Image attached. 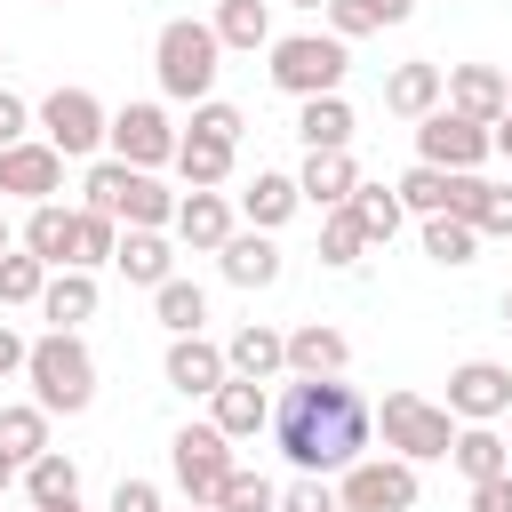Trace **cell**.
<instances>
[{
  "label": "cell",
  "mask_w": 512,
  "mask_h": 512,
  "mask_svg": "<svg viewBox=\"0 0 512 512\" xmlns=\"http://www.w3.org/2000/svg\"><path fill=\"white\" fill-rule=\"evenodd\" d=\"M368 432H376V408L344 384V376H296L280 400H272V440L296 472H352L368 456Z\"/></svg>",
  "instance_id": "cell-1"
},
{
  "label": "cell",
  "mask_w": 512,
  "mask_h": 512,
  "mask_svg": "<svg viewBox=\"0 0 512 512\" xmlns=\"http://www.w3.org/2000/svg\"><path fill=\"white\" fill-rule=\"evenodd\" d=\"M24 376H32V408L48 416H80L96 400V360L72 328H48L40 344H24Z\"/></svg>",
  "instance_id": "cell-2"
},
{
  "label": "cell",
  "mask_w": 512,
  "mask_h": 512,
  "mask_svg": "<svg viewBox=\"0 0 512 512\" xmlns=\"http://www.w3.org/2000/svg\"><path fill=\"white\" fill-rule=\"evenodd\" d=\"M152 64H160V88L176 104H208V88L224 72V48H216V32L200 16H168L160 40H152Z\"/></svg>",
  "instance_id": "cell-3"
},
{
  "label": "cell",
  "mask_w": 512,
  "mask_h": 512,
  "mask_svg": "<svg viewBox=\"0 0 512 512\" xmlns=\"http://www.w3.org/2000/svg\"><path fill=\"white\" fill-rule=\"evenodd\" d=\"M80 192H88V208H96V216H112V224H128V232H160V224H176V192H168L160 176H144V168L96 160Z\"/></svg>",
  "instance_id": "cell-4"
},
{
  "label": "cell",
  "mask_w": 512,
  "mask_h": 512,
  "mask_svg": "<svg viewBox=\"0 0 512 512\" xmlns=\"http://www.w3.org/2000/svg\"><path fill=\"white\" fill-rule=\"evenodd\" d=\"M344 40L336 32H296V40H272V88L280 96H336L344 88Z\"/></svg>",
  "instance_id": "cell-5"
},
{
  "label": "cell",
  "mask_w": 512,
  "mask_h": 512,
  "mask_svg": "<svg viewBox=\"0 0 512 512\" xmlns=\"http://www.w3.org/2000/svg\"><path fill=\"white\" fill-rule=\"evenodd\" d=\"M376 424H384V448H392L400 464H432V456H448V440H456V416H448L440 400H424V392H384Z\"/></svg>",
  "instance_id": "cell-6"
},
{
  "label": "cell",
  "mask_w": 512,
  "mask_h": 512,
  "mask_svg": "<svg viewBox=\"0 0 512 512\" xmlns=\"http://www.w3.org/2000/svg\"><path fill=\"white\" fill-rule=\"evenodd\" d=\"M168 472H176L184 504H216V488L232 480V440H224L216 424H184V432L168 440Z\"/></svg>",
  "instance_id": "cell-7"
},
{
  "label": "cell",
  "mask_w": 512,
  "mask_h": 512,
  "mask_svg": "<svg viewBox=\"0 0 512 512\" xmlns=\"http://www.w3.org/2000/svg\"><path fill=\"white\" fill-rule=\"evenodd\" d=\"M104 144H112V160L120 168H168L176 160V128H168V112L160 104H120L112 120H104Z\"/></svg>",
  "instance_id": "cell-8"
},
{
  "label": "cell",
  "mask_w": 512,
  "mask_h": 512,
  "mask_svg": "<svg viewBox=\"0 0 512 512\" xmlns=\"http://www.w3.org/2000/svg\"><path fill=\"white\" fill-rule=\"evenodd\" d=\"M488 152H496V144H488V128H480V120H464V112H448V104L416 120V160H424V168L472 176V168H480Z\"/></svg>",
  "instance_id": "cell-9"
},
{
  "label": "cell",
  "mask_w": 512,
  "mask_h": 512,
  "mask_svg": "<svg viewBox=\"0 0 512 512\" xmlns=\"http://www.w3.org/2000/svg\"><path fill=\"white\" fill-rule=\"evenodd\" d=\"M416 504V464L400 456H360L336 480V512H408Z\"/></svg>",
  "instance_id": "cell-10"
},
{
  "label": "cell",
  "mask_w": 512,
  "mask_h": 512,
  "mask_svg": "<svg viewBox=\"0 0 512 512\" xmlns=\"http://www.w3.org/2000/svg\"><path fill=\"white\" fill-rule=\"evenodd\" d=\"M104 104L88 96V88H56L48 104H40V144L48 152H64V160H88L96 144H104Z\"/></svg>",
  "instance_id": "cell-11"
},
{
  "label": "cell",
  "mask_w": 512,
  "mask_h": 512,
  "mask_svg": "<svg viewBox=\"0 0 512 512\" xmlns=\"http://www.w3.org/2000/svg\"><path fill=\"white\" fill-rule=\"evenodd\" d=\"M448 416H464V424H496L504 408H512V368H496V360H464L456 376H448V400H440Z\"/></svg>",
  "instance_id": "cell-12"
},
{
  "label": "cell",
  "mask_w": 512,
  "mask_h": 512,
  "mask_svg": "<svg viewBox=\"0 0 512 512\" xmlns=\"http://www.w3.org/2000/svg\"><path fill=\"white\" fill-rule=\"evenodd\" d=\"M56 184H64V152H48V144H8L0 152V192H16V200H56Z\"/></svg>",
  "instance_id": "cell-13"
},
{
  "label": "cell",
  "mask_w": 512,
  "mask_h": 512,
  "mask_svg": "<svg viewBox=\"0 0 512 512\" xmlns=\"http://www.w3.org/2000/svg\"><path fill=\"white\" fill-rule=\"evenodd\" d=\"M208 424H216L224 440H256V432L272 424V400H264V384H248V376H224V384L208 392Z\"/></svg>",
  "instance_id": "cell-14"
},
{
  "label": "cell",
  "mask_w": 512,
  "mask_h": 512,
  "mask_svg": "<svg viewBox=\"0 0 512 512\" xmlns=\"http://www.w3.org/2000/svg\"><path fill=\"white\" fill-rule=\"evenodd\" d=\"M440 104L464 112V120H480V128H496V120H504V72H496V64H456Z\"/></svg>",
  "instance_id": "cell-15"
},
{
  "label": "cell",
  "mask_w": 512,
  "mask_h": 512,
  "mask_svg": "<svg viewBox=\"0 0 512 512\" xmlns=\"http://www.w3.org/2000/svg\"><path fill=\"white\" fill-rule=\"evenodd\" d=\"M232 232H240V224H232V200H224V192H184V200H176V240H184V248L216 256Z\"/></svg>",
  "instance_id": "cell-16"
},
{
  "label": "cell",
  "mask_w": 512,
  "mask_h": 512,
  "mask_svg": "<svg viewBox=\"0 0 512 512\" xmlns=\"http://www.w3.org/2000/svg\"><path fill=\"white\" fill-rule=\"evenodd\" d=\"M440 96H448V72L440 64H392V80H384V112H400V120H424V112H440Z\"/></svg>",
  "instance_id": "cell-17"
},
{
  "label": "cell",
  "mask_w": 512,
  "mask_h": 512,
  "mask_svg": "<svg viewBox=\"0 0 512 512\" xmlns=\"http://www.w3.org/2000/svg\"><path fill=\"white\" fill-rule=\"evenodd\" d=\"M224 368H232V376H248V384H272V376L288 368V336H280V328H264V320H248V328L224 344Z\"/></svg>",
  "instance_id": "cell-18"
},
{
  "label": "cell",
  "mask_w": 512,
  "mask_h": 512,
  "mask_svg": "<svg viewBox=\"0 0 512 512\" xmlns=\"http://www.w3.org/2000/svg\"><path fill=\"white\" fill-rule=\"evenodd\" d=\"M224 376H232V368H224V352H216L208 336H176V344H168V384H176L184 400H208Z\"/></svg>",
  "instance_id": "cell-19"
},
{
  "label": "cell",
  "mask_w": 512,
  "mask_h": 512,
  "mask_svg": "<svg viewBox=\"0 0 512 512\" xmlns=\"http://www.w3.org/2000/svg\"><path fill=\"white\" fill-rule=\"evenodd\" d=\"M216 264H224L232 288H272V280H280V248H272V232H232V240L216 248Z\"/></svg>",
  "instance_id": "cell-20"
},
{
  "label": "cell",
  "mask_w": 512,
  "mask_h": 512,
  "mask_svg": "<svg viewBox=\"0 0 512 512\" xmlns=\"http://www.w3.org/2000/svg\"><path fill=\"white\" fill-rule=\"evenodd\" d=\"M296 208H304V192H296V176H280V168H256V184L240 192L248 232H272V224H288Z\"/></svg>",
  "instance_id": "cell-21"
},
{
  "label": "cell",
  "mask_w": 512,
  "mask_h": 512,
  "mask_svg": "<svg viewBox=\"0 0 512 512\" xmlns=\"http://www.w3.org/2000/svg\"><path fill=\"white\" fill-rule=\"evenodd\" d=\"M24 496H32L40 512H64V504H80V464H72L64 448H40V456L24 464Z\"/></svg>",
  "instance_id": "cell-22"
},
{
  "label": "cell",
  "mask_w": 512,
  "mask_h": 512,
  "mask_svg": "<svg viewBox=\"0 0 512 512\" xmlns=\"http://www.w3.org/2000/svg\"><path fill=\"white\" fill-rule=\"evenodd\" d=\"M296 136H304V152H344L352 144V104L344 96H304L296 104Z\"/></svg>",
  "instance_id": "cell-23"
},
{
  "label": "cell",
  "mask_w": 512,
  "mask_h": 512,
  "mask_svg": "<svg viewBox=\"0 0 512 512\" xmlns=\"http://www.w3.org/2000/svg\"><path fill=\"white\" fill-rule=\"evenodd\" d=\"M232 152L240 144H216V136H176V176H184V192H216L224 176H232Z\"/></svg>",
  "instance_id": "cell-24"
},
{
  "label": "cell",
  "mask_w": 512,
  "mask_h": 512,
  "mask_svg": "<svg viewBox=\"0 0 512 512\" xmlns=\"http://www.w3.org/2000/svg\"><path fill=\"white\" fill-rule=\"evenodd\" d=\"M352 184H360L352 152H304V176H296V192H304L312 208H344V200H352Z\"/></svg>",
  "instance_id": "cell-25"
},
{
  "label": "cell",
  "mask_w": 512,
  "mask_h": 512,
  "mask_svg": "<svg viewBox=\"0 0 512 512\" xmlns=\"http://www.w3.org/2000/svg\"><path fill=\"white\" fill-rule=\"evenodd\" d=\"M72 216L80 208H64V200H40L32 216H24V256H40V264H72Z\"/></svg>",
  "instance_id": "cell-26"
},
{
  "label": "cell",
  "mask_w": 512,
  "mask_h": 512,
  "mask_svg": "<svg viewBox=\"0 0 512 512\" xmlns=\"http://www.w3.org/2000/svg\"><path fill=\"white\" fill-rule=\"evenodd\" d=\"M344 360H352V344H344L328 320H304V328L288 336V368H296V376H344Z\"/></svg>",
  "instance_id": "cell-27"
},
{
  "label": "cell",
  "mask_w": 512,
  "mask_h": 512,
  "mask_svg": "<svg viewBox=\"0 0 512 512\" xmlns=\"http://www.w3.org/2000/svg\"><path fill=\"white\" fill-rule=\"evenodd\" d=\"M448 464L480 488V480H504L512 472V456H504V432H488V424H464L456 440H448Z\"/></svg>",
  "instance_id": "cell-28"
},
{
  "label": "cell",
  "mask_w": 512,
  "mask_h": 512,
  "mask_svg": "<svg viewBox=\"0 0 512 512\" xmlns=\"http://www.w3.org/2000/svg\"><path fill=\"white\" fill-rule=\"evenodd\" d=\"M112 264H120L136 288H160V280H176V256H168V240H160V232H120Z\"/></svg>",
  "instance_id": "cell-29"
},
{
  "label": "cell",
  "mask_w": 512,
  "mask_h": 512,
  "mask_svg": "<svg viewBox=\"0 0 512 512\" xmlns=\"http://www.w3.org/2000/svg\"><path fill=\"white\" fill-rule=\"evenodd\" d=\"M40 312H48L56 328H80V320H96V272H56V280L40 288Z\"/></svg>",
  "instance_id": "cell-30"
},
{
  "label": "cell",
  "mask_w": 512,
  "mask_h": 512,
  "mask_svg": "<svg viewBox=\"0 0 512 512\" xmlns=\"http://www.w3.org/2000/svg\"><path fill=\"white\" fill-rule=\"evenodd\" d=\"M152 312H160V328H168V336H200L208 296H200V280H160V288H152Z\"/></svg>",
  "instance_id": "cell-31"
},
{
  "label": "cell",
  "mask_w": 512,
  "mask_h": 512,
  "mask_svg": "<svg viewBox=\"0 0 512 512\" xmlns=\"http://www.w3.org/2000/svg\"><path fill=\"white\" fill-rule=\"evenodd\" d=\"M208 32H216V48H264L272 40V8L264 0H224Z\"/></svg>",
  "instance_id": "cell-32"
},
{
  "label": "cell",
  "mask_w": 512,
  "mask_h": 512,
  "mask_svg": "<svg viewBox=\"0 0 512 512\" xmlns=\"http://www.w3.org/2000/svg\"><path fill=\"white\" fill-rule=\"evenodd\" d=\"M112 248H120V224L96 216V208H80L72 216V264L64 272H96V264H112Z\"/></svg>",
  "instance_id": "cell-33"
},
{
  "label": "cell",
  "mask_w": 512,
  "mask_h": 512,
  "mask_svg": "<svg viewBox=\"0 0 512 512\" xmlns=\"http://www.w3.org/2000/svg\"><path fill=\"white\" fill-rule=\"evenodd\" d=\"M40 448H48V408H0V456L24 472Z\"/></svg>",
  "instance_id": "cell-34"
},
{
  "label": "cell",
  "mask_w": 512,
  "mask_h": 512,
  "mask_svg": "<svg viewBox=\"0 0 512 512\" xmlns=\"http://www.w3.org/2000/svg\"><path fill=\"white\" fill-rule=\"evenodd\" d=\"M344 208L360 216V232H368V240H392V232H400V216H408L392 184H352V200H344Z\"/></svg>",
  "instance_id": "cell-35"
},
{
  "label": "cell",
  "mask_w": 512,
  "mask_h": 512,
  "mask_svg": "<svg viewBox=\"0 0 512 512\" xmlns=\"http://www.w3.org/2000/svg\"><path fill=\"white\" fill-rule=\"evenodd\" d=\"M368 248H376V240L360 232L352 208H328V216H320V264H360Z\"/></svg>",
  "instance_id": "cell-36"
},
{
  "label": "cell",
  "mask_w": 512,
  "mask_h": 512,
  "mask_svg": "<svg viewBox=\"0 0 512 512\" xmlns=\"http://www.w3.org/2000/svg\"><path fill=\"white\" fill-rule=\"evenodd\" d=\"M472 248H480V232L464 216H424V256L432 264H472Z\"/></svg>",
  "instance_id": "cell-37"
},
{
  "label": "cell",
  "mask_w": 512,
  "mask_h": 512,
  "mask_svg": "<svg viewBox=\"0 0 512 512\" xmlns=\"http://www.w3.org/2000/svg\"><path fill=\"white\" fill-rule=\"evenodd\" d=\"M392 192H400V208H416V216H448V168H424V160H416Z\"/></svg>",
  "instance_id": "cell-38"
},
{
  "label": "cell",
  "mask_w": 512,
  "mask_h": 512,
  "mask_svg": "<svg viewBox=\"0 0 512 512\" xmlns=\"http://www.w3.org/2000/svg\"><path fill=\"white\" fill-rule=\"evenodd\" d=\"M40 288H48V264L24 256V248H8L0 256V304H40Z\"/></svg>",
  "instance_id": "cell-39"
},
{
  "label": "cell",
  "mask_w": 512,
  "mask_h": 512,
  "mask_svg": "<svg viewBox=\"0 0 512 512\" xmlns=\"http://www.w3.org/2000/svg\"><path fill=\"white\" fill-rule=\"evenodd\" d=\"M272 504H280V488L264 472H248V464H232V480L216 488V512H272Z\"/></svg>",
  "instance_id": "cell-40"
},
{
  "label": "cell",
  "mask_w": 512,
  "mask_h": 512,
  "mask_svg": "<svg viewBox=\"0 0 512 512\" xmlns=\"http://www.w3.org/2000/svg\"><path fill=\"white\" fill-rule=\"evenodd\" d=\"M240 128H248V112L240 104H192V136H216V144H240Z\"/></svg>",
  "instance_id": "cell-41"
},
{
  "label": "cell",
  "mask_w": 512,
  "mask_h": 512,
  "mask_svg": "<svg viewBox=\"0 0 512 512\" xmlns=\"http://www.w3.org/2000/svg\"><path fill=\"white\" fill-rule=\"evenodd\" d=\"M328 32H336L344 48H352L360 32H384V24H376V0H328Z\"/></svg>",
  "instance_id": "cell-42"
},
{
  "label": "cell",
  "mask_w": 512,
  "mask_h": 512,
  "mask_svg": "<svg viewBox=\"0 0 512 512\" xmlns=\"http://www.w3.org/2000/svg\"><path fill=\"white\" fill-rule=\"evenodd\" d=\"M272 512H336V488L328 480H312V472H296L288 488H280V504Z\"/></svg>",
  "instance_id": "cell-43"
},
{
  "label": "cell",
  "mask_w": 512,
  "mask_h": 512,
  "mask_svg": "<svg viewBox=\"0 0 512 512\" xmlns=\"http://www.w3.org/2000/svg\"><path fill=\"white\" fill-rule=\"evenodd\" d=\"M472 232H512V184H488V192H480Z\"/></svg>",
  "instance_id": "cell-44"
},
{
  "label": "cell",
  "mask_w": 512,
  "mask_h": 512,
  "mask_svg": "<svg viewBox=\"0 0 512 512\" xmlns=\"http://www.w3.org/2000/svg\"><path fill=\"white\" fill-rule=\"evenodd\" d=\"M24 136H32V104L0 88V152H8V144H24Z\"/></svg>",
  "instance_id": "cell-45"
},
{
  "label": "cell",
  "mask_w": 512,
  "mask_h": 512,
  "mask_svg": "<svg viewBox=\"0 0 512 512\" xmlns=\"http://www.w3.org/2000/svg\"><path fill=\"white\" fill-rule=\"evenodd\" d=\"M112 512H160V488L152 480H120L112 488Z\"/></svg>",
  "instance_id": "cell-46"
},
{
  "label": "cell",
  "mask_w": 512,
  "mask_h": 512,
  "mask_svg": "<svg viewBox=\"0 0 512 512\" xmlns=\"http://www.w3.org/2000/svg\"><path fill=\"white\" fill-rule=\"evenodd\" d=\"M472 512H512V472L504 480H480L472 488Z\"/></svg>",
  "instance_id": "cell-47"
},
{
  "label": "cell",
  "mask_w": 512,
  "mask_h": 512,
  "mask_svg": "<svg viewBox=\"0 0 512 512\" xmlns=\"http://www.w3.org/2000/svg\"><path fill=\"white\" fill-rule=\"evenodd\" d=\"M16 368H24V336H16V328H0V384H8Z\"/></svg>",
  "instance_id": "cell-48"
},
{
  "label": "cell",
  "mask_w": 512,
  "mask_h": 512,
  "mask_svg": "<svg viewBox=\"0 0 512 512\" xmlns=\"http://www.w3.org/2000/svg\"><path fill=\"white\" fill-rule=\"evenodd\" d=\"M488 144H496V152H512V72H504V120L488 128Z\"/></svg>",
  "instance_id": "cell-49"
},
{
  "label": "cell",
  "mask_w": 512,
  "mask_h": 512,
  "mask_svg": "<svg viewBox=\"0 0 512 512\" xmlns=\"http://www.w3.org/2000/svg\"><path fill=\"white\" fill-rule=\"evenodd\" d=\"M8 248H16V232H8V216H0V256H8Z\"/></svg>",
  "instance_id": "cell-50"
},
{
  "label": "cell",
  "mask_w": 512,
  "mask_h": 512,
  "mask_svg": "<svg viewBox=\"0 0 512 512\" xmlns=\"http://www.w3.org/2000/svg\"><path fill=\"white\" fill-rule=\"evenodd\" d=\"M8 480H16V464H8V456H0V488H8Z\"/></svg>",
  "instance_id": "cell-51"
},
{
  "label": "cell",
  "mask_w": 512,
  "mask_h": 512,
  "mask_svg": "<svg viewBox=\"0 0 512 512\" xmlns=\"http://www.w3.org/2000/svg\"><path fill=\"white\" fill-rule=\"evenodd\" d=\"M296 8H328V0H296Z\"/></svg>",
  "instance_id": "cell-52"
},
{
  "label": "cell",
  "mask_w": 512,
  "mask_h": 512,
  "mask_svg": "<svg viewBox=\"0 0 512 512\" xmlns=\"http://www.w3.org/2000/svg\"><path fill=\"white\" fill-rule=\"evenodd\" d=\"M184 512H216V504H184Z\"/></svg>",
  "instance_id": "cell-53"
},
{
  "label": "cell",
  "mask_w": 512,
  "mask_h": 512,
  "mask_svg": "<svg viewBox=\"0 0 512 512\" xmlns=\"http://www.w3.org/2000/svg\"><path fill=\"white\" fill-rule=\"evenodd\" d=\"M504 320H512V296H504Z\"/></svg>",
  "instance_id": "cell-54"
},
{
  "label": "cell",
  "mask_w": 512,
  "mask_h": 512,
  "mask_svg": "<svg viewBox=\"0 0 512 512\" xmlns=\"http://www.w3.org/2000/svg\"><path fill=\"white\" fill-rule=\"evenodd\" d=\"M0 64H8V48H0Z\"/></svg>",
  "instance_id": "cell-55"
},
{
  "label": "cell",
  "mask_w": 512,
  "mask_h": 512,
  "mask_svg": "<svg viewBox=\"0 0 512 512\" xmlns=\"http://www.w3.org/2000/svg\"><path fill=\"white\" fill-rule=\"evenodd\" d=\"M64 512H80V504H64Z\"/></svg>",
  "instance_id": "cell-56"
},
{
  "label": "cell",
  "mask_w": 512,
  "mask_h": 512,
  "mask_svg": "<svg viewBox=\"0 0 512 512\" xmlns=\"http://www.w3.org/2000/svg\"><path fill=\"white\" fill-rule=\"evenodd\" d=\"M48 8H64V0H48Z\"/></svg>",
  "instance_id": "cell-57"
},
{
  "label": "cell",
  "mask_w": 512,
  "mask_h": 512,
  "mask_svg": "<svg viewBox=\"0 0 512 512\" xmlns=\"http://www.w3.org/2000/svg\"><path fill=\"white\" fill-rule=\"evenodd\" d=\"M504 456H512V440H504Z\"/></svg>",
  "instance_id": "cell-58"
}]
</instances>
